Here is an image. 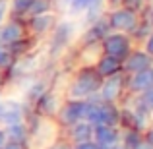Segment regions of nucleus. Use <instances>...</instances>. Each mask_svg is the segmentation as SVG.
Here are the masks:
<instances>
[{
  "label": "nucleus",
  "mask_w": 153,
  "mask_h": 149,
  "mask_svg": "<svg viewBox=\"0 0 153 149\" xmlns=\"http://www.w3.org/2000/svg\"><path fill=\"white\" fill-rule=\"evenodd\" d=\"M103 78L97 74L93 66H83L82 70L76 74V79L72 82L70 89H68V97L74 101H83L89 95L97 93L99 87H101Z\"/></svg>",
  "instance_id": "f257e3e1"
},
{
  "label": "nucleus",
  "mask_w": 153,
  "mask_h": 149,
  "mask_svg": "<svg viewBox=\"0 0 153 149\" xmlns=\"http://www.w3.org/2000/svg\"><path fill=\"white\" fill-rule=\"evenodd\" d=\"M101 49L107 56H112V58L120 60L122 62L132 50V43H130V37L126 33H108L107 37L101 41Z\"/></svg>",
  "instance_id": "f03ea898"
},
{
  "label": "nucleus",
  "mask_w": 153,
  "mask_h": 149,
  "mask_svg": "<svg viewBox=\"0 0 153 149\" xmlns=\"http://www.w3.org/2000/svg\"><path fill=\"white\" fill-rule=\"evenodd\" d=\"M108 27L116 33H132L134 27L138 25L140 18L138 12L130 10V8H116L111 16H108Z\"/></svg>",
  "instance_id": "7ed1b4c3"
},
{
  "label": "nucleus",
  "mask_w": 153,
  "mask_h": 149,
  "mask_svg": "<svg viewBox=\"0 0 153 149\" xmlns=\"http://www.w3.org/2000/svg\"><path fill=\"white\" fill-rule=\"evenodd\" d=\"M124 85H126V78H124L122 72L111 76V78H103L101 87L97 91L101 103H116L120 99V95H122Z\"/></svg>",
  "instance_id": "20e7f679"
},
{
  "label": "nucleus",
  "mask_w": 153,
  "mask_h": 149,
  "mask_svg": "<svg viewBox=\"0 0 153 149\" xmlns=\"http://www.w3.org/2000/svg\"><path fill=\"white\" fill-rule=\"evenodd\" d=\"M56 118H58V124L64 128L74 126L76 122H79L83 118V101L70 99L68 103L60 105L58 112H56Z\"/></svg>",
  "instance_id": "39448f33"
},
{
  "label": "nucleus",
  "mask_w": 153,
  "mask_h": 149,
  "mask_svg": "<svg viewBox=\"0 0 153 149\" xmlns=\"http://www.w3.org/2000/svg\"><path fill=\"white\" fill-rule=\"evenodd\" d=\"M153 66V58L146 50H130V54L122 60V74H136Z\"/></svg>",
  "instance_id": "423d86ee"
},
{
  "label": "nucleus",
  "mask_w": 153,
  "mask_h": 149,
  "mask_svg": "<svg viewBox=\"0 0 153 149\" xmlns=\"http://www.w3.org/2000/svg\"><path fill=\"white\" fill-rule=\"evenodd\" d=\"M93 142L101 149H112L120 143V130L114 126L97 124V126H93Z\"/></svg>",
  "instance_id": "0eeeda50"
},
{
  "label": "nucleus",
  "mask_w": 153,
  "mask_h": 149,
  "mask_svg": "<svg viewBox=\"0 0 153 149\" xmlns=\"http://www.w3.org/2000/svg\"><path fill=\"white\" fill-rule=\"evenodd\" d=\"M25 107L19 101H6L2 103V116H0V124L4 128L6 126H14L25 120Z\"/></svg>",
  "instance_id": "6e6552de"
},
{
  "label": "nucleus",
  "mask_w": 153,
  "mask_h": 149,
  "mask_svg": "<svg viewBox=\"0 0 153 149\" xmlns=\"http://www.w3.org/2000/svg\"><path fill=\"white\" fill-rule=\"evenodd\" d=\"M72 37H74V25L70 21H60L54 29V35H52V41H51V54L56 56L64 47L70 45Z\"/></svg>",
  "instance_id": "1a4fd4ad"
},
{
  "label": "nucleus",
  "mask_w": 153,
  "mask_h": 149,
  "mask_svg": "<svg viewBox=\"0 0 153 149\" xmlns=\"http://www.w3.org/2000/svg\"><path fill=\"white\" fill-rule=\"evenodd\" d=\"M153 85V66L147 68V70L136 72V74H130V78L126 79V87L132 91V93L140 95L146 89H149Z\"/></svg>",
  "instance_id": "9d476101"
},
{
  "label": "nucleus",
  "mask_w": 153,
  "mask_h": 149,
  "mask_svg": "<svg viewBox=\"0 0 153 149\" xmlns=\"http://www.w3.org/2000/svg\"><path fill=\"white\" fill-rule=\"evenodd\" d=\"M23 37H25V29L18 19H12L6 25H0V45L2 47H8Z\"/></svg>",
  "instance_id": "9b49d317"
},
{
  "label": "nucleus",
  "mask_w": 153,
  "mask_h": 149,
  "mask_svg": "<svg viewBox=\"0 0 153 149\" xmlns=\"http://www.w3.org/2000/svg\"><path fill=\"white\" fill-rule=\"evenodd\" d=\"M35 108H37L39 116H54L60 108V99L51 91H45L37 101H35Z\"/></svg>",
  "instance_id": "f8f14e48"
},
{
  "label": "nucleus",
  "mask_w": 153,
  "mask_h": 149,
  "mask_svg": "<svg viewBox=\"0 0 153 149\" xmlns=\"http://www.w3.org/2000/svg\"><path fill=\"white\" fill-rule=\"evenodd\" d=\"M68 139L72 143H83V142H91L93 139V126L85 120H79L74 126L68 128Z\"/></svg>",
  "instance_id": "ddd939ff"
},
{
  "label": "nucleus",
  "mask_w": 153,
  "mask_h": 149,
  "mask_svg": "<svg viewBox=\"0 0 153 149\" xmlns=\"http://www.w3.org/2000/svg\"><path fill=\"white\" fill-rule=\"evenodd\" d=\"M99 124L118 128L120 124V108L116 103H101L99 105Z\"/></svg>",
  "instance_id": "4468645a"
},
{
  "label": "nucleus",
  "mask_w": 153,
  "mask_h": 149,
  "mask_svg": "<svg viewBox=\"0 0 153 149\" xmlns=\"http://www.w3.org/2000/svg\"><path fill=\"white\" fill-rule=\"evenodd\" d=\"M95 70H97V74L101 76V78H111V76L122 72V62L116 60V58H112V56L103 54V56H99Z\"/></svg>",
  "instance_id": "2eb2a0df"
},
{
  "label": "nucleus",
  "mask_w": 153,
  "mask_h": 149,
  "mask_svg": "<svg viewBox=\"0 0 153 149\" xmlns=\"http://www.w3.org/2000/svg\"><path fill=\"white\" fill-rule=\"evenodd\" d=\"M108 33H111L108 21L103 19V18H99L97 21L91 23V27H89V31H87V35H85L83 41H85V45H95V43H101Z\"/></svg>",
  "instance_id": "dca6fc26"
},
{
  "label": "nucleus",
  "mask_w": 153,
  "mask_h": 149,
  "mask_svg": "<svg viewBox=\"0 0 153 149\" xmlns=\"http://www.w3.org/2000/svg\"><path fill=\"white\" fill-rule=\"evenodd\" d=\"M56 18L51 14H41V16H33L29 19V29L33 31L35 35H43V33H49V31L54 27Z\"/></svg>",
  "instance_id": "f3484780"
},
{
  "label": "nucleus",
  "mask_w": 153,
  "mask_h": 149,
  "mask_svg": "<svg viewBox=\"0 0 153 149\" xmlns=\"http://www.w3.org/2000/svg\"><path fill=\"white\" fill-rule=\"evenodd\" d=\"M6 134V142H14V143H27L29 142V130L23 122L14 124V126H6L4 128Z\"/></svg>",
  "instance_id": "a211bd4d"
},
{
  "label": "nucleus",
  "mask_w": 153,
  "mask_h": 149,
  "mask_svg": "<svg viewBox=\"0 0 153 149\" xmlns=\"http://www.w3.org/2000/svg\"><path fill=\"white\" fill-rule=\"evenodd\" d=\"M142 142H143L142 132H136V130H124V134H120V145H122L124 149H136Z\"/></svg>",
  "instance_id": "6ab92c4d"
},
{
  "label": "nucleus",
  "mask_w": 153,
  "mask_h": 149,
  "mask_svg": "<svg viewBox=\"0 0 153 149\" xmlns=\"http://www.w3.org/2000/svg\"><path fill=\"white\" fill-rule=\"evenodd\" d=\"M51 8H52L51 0H33V4H31L27 14H29L31 18H33V16H41V14H49Z\"/></svg>",
  "instance_id": "aec40b11"
},
{
  "label": "nucleus",
  "mask_w": 153,
  "mask_h": 149,
  "mask_svg": "<svg viewBox=\"0 0 153 149\" xmlns=\"http://www.w3.org/2000/svg\"><path fill=\"white\" fill-rule=\"evenodd\" d=\"M6 49L10 50V54H12V56L27 54V49H29V41L23 37V39H19V41H16V43H12V45H8Z\"/></svg>",
  "instance_id": "412c9836"
},
{
  "label": "nucleus",
  "mask_w": 153,
  "mask_h": 149,
  "mask_svg": "<svg viewBox=\"0 0 153 149\" xmlns=\"http://www.w3.org/2000/svg\"><path fill=\"white\" fill-rule=\"evenodd\" d=\"M45 91H47L45 82H35V83H31V85H29V89H27V99L35 103V101L41 97V95L45 93Z\"/></svg>",
  "instance_id": "4be33fe9"
},
{
  "label": "nucleus",
  "mask_w": 153,
  "mask_h": 149,
  "mask_svg": "<svg viewBox=\"0 0 153 149\" xmlns=\"http://www.w3.org/2000/svg\"><path fill=\"white\" fill-rule=\"evenodd\" d=\"M33 0H12V12L16 16H27Z\"/></svg>",
  "instance_id": "5701e85b"
},
{
  "label": "nucleus",
  "mask_w": 153,
  "mask_h": 149,
  "mask_svg": "<svg viewBox=\"0 0 153 149\" xmlns=\"http://www.w3.org/2000/svg\"><path fill=\"white\" fill-rule=\"evenodd\" d=\"M138 99H140V103L146 107V110L153 112V85L149 87V89H146L143 93H140Z\"/></svg>",
  "instance_id": "b1692460"
},
{
  "label": "nucleus",
  "mask_w": 153,
  "mask_h": 149,
  "mask_svg": "<svg viewBox=\"0 0 153 149\" xmlns=\"http://www.w3.org/2000/svg\"><path fill=\"white\" fill-rule=\"evenodd\" d=\"M12 64H14V56L10 54V50H8L6 47L0 45V70H2V68H10Z\"/></svg>",
  "instance_id": "393cba45"
},
{
  "label": "nucleus",
  "mask_w": 153,
  "mask_h": 149,
  "mask_svg": "<svg viewBox=\"0 0 153 149\" xmlns=\"http://www.w3.org/2000/svg\"><path fill=\"white\" fill-rule=\"evenodd\" d=\"M68 6L74 14H79L87 8V0H68Z\"/></svg>",
  "instance_id": "a878e982"
},
{
  "label": "nucleus",
  "mask_w": 153,
  "mask_h": 149,
  "mask_svg": "<svg viewBox=\"0 0 153 149\" xmlns=\"http://www.w3.org/2000/svg\"><path fill=\"white\" fill-rule=\"evenodd\" d=\"M49 149H74V143L70 139H54L49 145Z\"/></svg>",
  "instance_id": "bb28decb"
},
{
  "label": "nucleus",
  "mask_w": 153,
  "mask_h": 149,
  "mask_svg": "<svg viewBox=\"0 0 153 149\" xmlns=\"http://www.w3.org/2000/svg\"><path fill=\"white\" fill-rule=\"evenodd\" d=\"M122 2H124V8H130V10L138 12L140 8H142L143 0H122Z\"/></svg>",
  "instance_id": "cd10ccee"
},
{
  "label": "nucleus",
  "mask_w": 153,
  "mask_h": 149,
  "mask_svg": "<svg viewBox=\"0 0 153 149\" xmlns=\"http://www.w3.org/2000/svg\"><path fill=\"white\" fill-rule=\"evenodd\" d=\"M74 149H101L97 145V143L93 142V139H91V142H83V143H76L74 145Z\"/></svg>",
  "instance_id": "c85d7f7f"
},
{
  "label": "nucleus",
  "mask_w": 153,
  "mask_h": 149,
  "mask_svg": "<svg viewBox=\"0 0 153 149\" xmlns=\"http://www.w3.org/2000/svg\"><path fill=\"white\" fill-rule=\"evenodd\" d=\"M6 14H8V0H0V25L6 19Z\"/></svg>",
  "instance_id": "c756f323"
},
{
  "label": "nucleus",
  "mask_w": 153,
  "mask_h": 149,
  "mask_svg": "<svg viewBox=\"0 0 153 149\" xmlns=\"http://www.w3.org/2000/svg\"><path fill=\"white\" fill-rule=\"evenodd\" d=\"M146 52L153 58V31L146 37Z\"/></svg>",
  "instance_id": "7c9ffc66"
},
{
  "label": "nucleus",
  "mask_w": 153,
  "mask_h": 149,
  "mask_svg": "<svg viewBox=\"0 0 153 149\" xmlns=\"http://www.w3.org/2000/svg\"><path fill=\"white\" fill-rule=\"evenodd\" d=\"M2 149H29L27 143H14V142H6V145Z\"/></svg>",
  "instance_id": "2f4dec72"
},
{
  "label": "nucleus",
  "mask_w": 153,
  "mask_h": 149,
  "mask_svg": "<svg viewBox=\"0 0 153 149\" xmlns=\"http://www.w3.org/2000/svg\"><path fill=\"white\" fill-rule=\"evenodd\" d=\"M143 139H146L149 145H153V128H147L146 134H143Z\"/></svg>",
  "instance_id": "473e14b6"
},
{
  "label": "nucleus",
  "mask_w": 153,
  "mask_h": 149,
  "mask_svg": "<svg viewBox=\"0 0 153 149\" xmlns=\"http://www.w3.org/2000/svg\"><path fill=\"white\" fill-rule=\"evenodd\" d=\"M6 145V134H4V128H0V149Z\"/></svg>",
  "instance_id": "72a5a7b5"
},
{
  "label": "nucleus",
  "mask_w": 153,
  "mask_h": 149,
  "mask_svg": "<svg viewBox=\"0 0 153 149\" xmlns=\"http://www.w3.org/2000/svg\"><path fill=\"white\" fill-rule=\"evenodd\" d=\"M136 149H153V145H149V143H147V142H146V139H143V142H142V143H140V145H138V147H136Z\"/></svg>",
  "instance_id": "f704fd0d"
},
{
  "label": "nucleus",
  "mask_w": 153,
  "mask_h": 149,
  "mask_svg": "<svg viewBox=\"0 0 153 149\" xmlns=\"http://www.w3.org/2000/svg\"><path fill=\"white\" fill-rule=\"evenodd\" d=\"M147 21H149L151 23V27H153V4H151V8H149V12H147Z\"/></svg>",
  "instance_id": "c9c22d12"
},
{
  "label": "nucleus",
  "mask_w": 153,
  "mask_h": 149,
  "mask_svg": "<svg viewBox=\"0 0 153 149\" xmlns=\"http://www.w3.org/2000/svg\"><path fill=\"white\" fill-rule=\"evenodd\" d=\"M112 149H124V147H122V145H120V143H118V145H114Z\"/></svg>",
  "instance_id": "e433bc0d"
},
{
  "label": "nucleus",
  "mask_w": 153,
  "mask_h": 149,
  "mask_svg": "<svg viewBox=\"0 0 153 149\" xmlns=\"http://www.w3.org/2000/svg\"><path fill=\"white\" fill-rule=\"evenodd\" d=\"M0 116H2V101H0Z\"/></svg>",
  "instance_id": "4c0bfd02"
},
{
  "label": "nucleus",
  "mask_w": 153,
  "mask_h": 149,
  "mask_svg": "<svg viewBox=\"0 0 153 149\" xmlns=\"http://www.w3.org/2000/svg\"><path fill=\"white\" fill-rule=\"evenodd\" d=\"M0 83H2V72H0Z\"/></svg>",
  "instance_id": "58836bf2"
},
{
  "label": "nucleus",
  "mask_w": 153,
  "mask_h": 149,
  "mask_svg": "<svg viewBox=\"0 0 153 149\" xmlns=\"http://www.w3.org/2000/svg\"><path fill=\"white\" fill-rule=\"evenodd\" d=\"M143 2H146V0H143Z\"/></svg>",
  "instance_id": "ea45409f"
}]
</instances>
